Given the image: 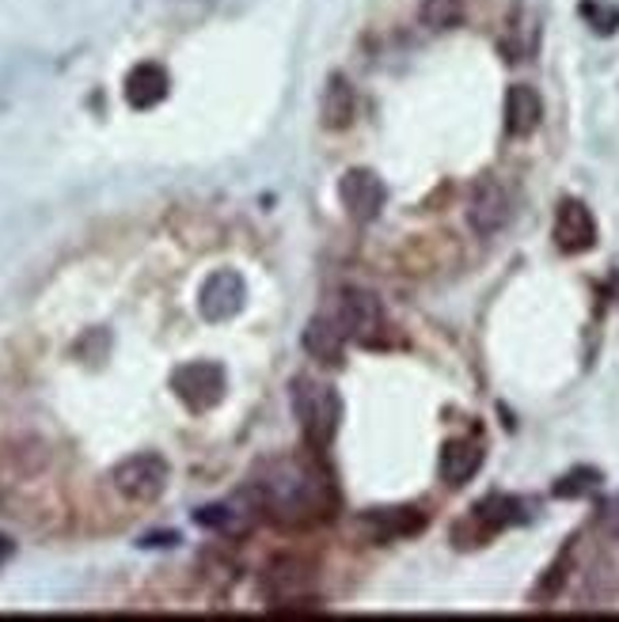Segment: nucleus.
Returning a JSON list of instances; mask_svg holds the SVG:
<instances>
[{
  "mask_svg": "<svg viewBox=\"0 0 619 622\" xmlns=\"http://www.w3.org/2000/svg\"><path fill=\"white\" fill-rule=\"evenodd\" d=\"M248 498L255 501V509L277 516V521L300 524V521H316V516H328L331 486L320 467L285 456V459H266V464L255 467V475L248 482Z\"/></svg>",
  "mask_w": 619,
  "mask_h": 622,
  "instance_id": "obj_1",
  "label": "nucleus"
},
{
  "mask_svg": "<svg viewBox=\"0 0 619 622\" xmlns=\"http://www.w3.org/2000/svg\"><path fill=\"white\" fill-rule=\"evenodd\" d=\"M289 391H293V414H297L308 448L316 452L331 448V441L338 433V421H343V398H338V391L312 376H297Z\"/></svg>",
  "mask_w": 619,
  "mask_h": 622,
  "instance_id": "obj_2",
  "label": "nucleus"
},
{
  "mask_svg": "<svg viewBox=\"0 0 619 622\" xmlns=\"http://www.w3.org/2000/svg\"><path fill=\"white\" fill-rule=\"evenodd\" d=\"M171 391H176V398L187 410L202 414V410H213V406L225 398L228 376L217 361H190L171 372Z\"/></svg>",
  "mask_w": 619,
  "mask_h": 622,
  "instance_id": "obj_3",
  "label": "nucleus"
},
{
  "mask_svg": "<svg viewBox=\"0 0 619 622\" xmlns=\"http://www.w3.org/2000/svg\"><path fill=\"white\" fill-rule=\"evenodd\" d=\"M168 459L156 456V452H138V456L122 459V464L115 467V475H110V482H115V490L122 493L126 501H156L164 490H168Z\"/></svg>",
  "mask_w": 619,
  "mask_h": 622,
  "instance_id": "obj_4",
  "label": "nucleus"
},
{
  "mask_svg": "<svg viewBox=\"0 0 619 622\" xmlns=\"http://www.w3.org/2000/svg\"><path fill=\"white\" fill-rule=\"evenodd\" d=\"M335 323L346 334V342L372 346L384 331V308L369 289H343L335 300Z\"/></svg>",
  "mask_w": 619,
  "mask_h": 622,
  "instance_id": "obj_5",
  "label": "nucleus"
},
{
  "mask_svg": "<svg viewBox=\"0 0 619 622\" xmlns=\"http://www.w3.org/2000/svg\"><path fill=\"white\" fill-rule=\"evenodd\" d=\"M513 521H521V505L513 498H487L467 513V521H460L452 528V543L456 547H483L490 536H498L502 528H510Z\"/></svg>",
  "mask_w": 619,
  "mask_h": 622,
  "instance_id": "obj_6",
  "label": "nucleus"
},
{
  "mask_svg": "<svg viewBox=\"0 0 619 622\" xmlns=\"http://www.w3.org/2000/svg\"><path fill=\"white\" fill-rule=\"evenodd\" d=\"M243 304H248V285L236 270H217L198 289V311L210 323H228L233 315H240Z\"/></svg>",
  "mask_w": 619,
  "mask_h": 622,
  "instance_id": "obj_7",
  "label": "nucleus"
},
{
  "mask_svg": "<svg viewBox=\"0 0 619 622\" xmlns=\"http://www.w3.org/2000/svg\"><path fill=\"white\" fill-rule=\"evenodd\" d=\"M357 536H365L369 543H392V539H407L418 536L426 528V513L422 509H365L361 516L354 521Z\"/></svg>",
  "mask_w": 619,
  "mask_h": 622,
  "instance_id": "obj_8",
  "label": "nucleus"
},
{
  "mask_svg": "<svg viewBox=\"0 0 619 622\" xmlns=\"http://www.w3.org/2000/svg\"><path fill=\"white\" fill-rule=\"evenodd\" d=\"M338 202L350 213L354 220L369 225V220L380 217L384 210V179L369 167H350V171L338 179Z\"/></svg>",
  "mask_w": 619,
  "mask_h": 622,
  "instance_id": "obj_9",
  "label": "nucleus"
},
{
  "mask_svg": "<svg viewBox=\"0 0 619 622\" xmlns=\"http://www.w3.org/2000/svg\"><path fill=\"white\" fill-rule=\"evenodd\" d=\"M555 247L562 254H585L597 247V220H593L590 205L578 198H562L559 213H555Z\"/></svg>",
  "mask_w": 619,
  "mask_h": 622,
  "instance_id": "obj_10",
  "label": "nucleus"
},
{
  "mask_svg": "<svg viewBox=\"0 0 619 622\" xmlns=\"http://www.w3.org/2000/svg\"><path fill=\"white\" fill-rule=\"evenodd\" d=\"M505 220H510V194L498 179H483L472 190V202H467V225H472L475 236L490 239L502 232Z\"/></svg>",
  "mask_w": 619,
  "mask_h": 622,
  "instance_id": "obj_11",
  "label": "nucleus"
},
{
  "mask_svg": "<svg viewBox=\"0 0 619 622\" xmlns=\"http://www.w3.org/2000/svg\"><path fill=\"white\" fill-rule=\"evenodd\" d=\"M544 122V99H539L536 87L528 84H513L505 92V133L510 137H528L539 130Z\"/></svg>",
  "mask_w": 619,
  "mask_h": 622,
  "instance_id": "obj_12",
  "label": "nucleus"
},
{
  "mask_svg": "<svg viewBox=\"0 0 619 622\" xmlns=\"http://www.w3.org/2000/svg\"><path fill=\"white\" fill-rule=\"evenodd\" d=\"M320 115H323V125H328L331 133H343V130H350V125H354V118H357V92H354V84L343 73H331L328 87H323Z\"/></svg>",
  "mask_w": 619,
  "mask_h": 622,
  "instance_id": "obj_13",
  "label": "nucleus"
},
{
  "mask_svg": "<svg viewBox=\"0 0 619 622\" xmlns=\"http://www.w3.org/2000/svg\"><path fill=\"white\" fill-rule=\"evenodd\" d=\"M168 73L160 65H153V61H145V65L130 69V76H126V103L133 110H153L156 103L168 99Z\"/></svg>",
  "mask_w": 619,
  "mask_h": 622,
  "instance_id": "obj_14",
  "label": "nucleus"
},
{
  "mask_svg": "<svg viewBox=\"0 0 619 622\" xmlns=\"http://www.w3.org/2000/svg\"><path fill=\"white\" fill-rule=\"evenodd\" d=\"M483 467V448L475 441H449L441 448V482L452 486V490H460V486H467L475 475H479Z\"/></svg>",
  "mask_w": 619,
  "mask_h": 622,
  "instance_id": "obj_15",
  "label": "nucleus"
},
{
  "mask_svg": "<svg viewBox=\"0 0 619 622\" xmlns=\"http://www.w3.org/2000/svg\"><path fill=\"white\" fill-rule=\"evenodd\" d=\"M305 349L316 357V361L343 364V357H346V334L338 331L335 319H312V323L305 326Z\"/></svg>",
  "mask_w": 619,
  "mask_h": 622,
  "instance_id": "obj_16",
  "label": "nucleus"
},
{
  "mask_svg": "<svg viewBox=\"0 0 619 622\" xmlns=\"http://www.w3.org/2000/svg\"><path fill=\"white\" fill-rule=\"evenodd\" d=\"M312 588V573L297 562H277L266 573V596L270 600H293V596H305Z\"/></svg>",
  "mask_w": 619,
  "mask_h": 622,
  "instance_id": "obj_17",
  "label": "nucleus"
},
{
  "mask_svg": "<svg viewBox=\"0 0 619 622\" xmlns=\"http://www.w3.org/2000/svg\"><path fill=\"white\" fill-rule=\"evenodd\" d=\"M418 20L430 31H452L464 23V0H422L418 4Z\"/></svg>",
  "mask_w": 619,
  "mask_h": 622,
  "instance_id": "obj_18",
  "label": "nucleus"
},
{
  "mask_svg": "<svg viewBox=\"0 0 619 622\" xmlns=\"http://www.w3.org/2000/svg\"><path fill=\"white\" fill-rule=\"evenodd\" d=\"M567 577H570V554H559V558H555L551 570H547L544 577H539V585L532 588V603H539V608H544V603H551L555 596L562 593Z\"/></svg>",
  "mask_w": 619,
  "mask_h": 622,
  "instance_id": "obj_19",
  "label": "nucleus"
},
{
  "mask_svg": "<svg viewBox=\"0 0 619 622\" xmlns=\"http://www.w3.org/2000/svg\"><path fill=\"white\" fill-rule=\"evenodd\" d=\"M600 486V470H593V467H578V470H570V475H562L559 482H555V498H567V501H574V498H585V493H593Z\"/></svg>",
  "mask_w": 619,
  "mask_h": 622,
  "instance_id": "obj_20",
  "label": "nucleus"
},
{
  "mask_svg": "<svg viewBox=\"0 0 619 622\" xmlns=\"http://www.w3.org/2000/svg\"><path fill=\"white\" fill-rule=\"evenodd\" d=\"M582 20L590 23L597 35H612V31H619V8L616 4H605V0H585V4H582Z\"/></svg>",
  "mask_w": 619,
  "mask_h": 622,
  "instance_id": "obj_21",
  "label": "nucleus"
},
{
  "mask_svg": "<svg viewBox=\"0 0 619 622\" xmlns=\"http://www.w3.org/2000/svg\"><path fill=\"white\" fill-rule=\"evenodd\" d=\"M198 528H210V531H240V516H236L233 505H205L194 513Z\"/></svg>",
  "mask_w": 619,
  "mask_h": 622,
  "instance_id": "obj_22",
  "label": "nucleus"
},
{
  "mask_svg": "<svg viewBox=\"0 0 619 622\" xmlns=\"http://www.w3.org/2000/svg\"><path fill=\"white\" fill-rule=\"evenodd\" d=\"M605 524L619 536V498H616V501H608V509H605Z\"/></svg>",
  "mask_w": 619,
  "mask_h": 622,
  "instance_id": "obj_23",
  "label": "nucleus"
},
{
  "mask_svg": "<svg viewBox=\"0 0 619 622\" xmlns=\"http://www.w3.org/2000/svg\"><path fill=\"white\" fill-rule=\"evenodd\" d=\"M176 543H179V536L171 531V536H148L141 547H176Z\"/></svg>",
  "mask_w": 619,
  "mask_h": 622,
  "instance_id": "obj_24",
  "label": "nucleus"
}]
</instances>
